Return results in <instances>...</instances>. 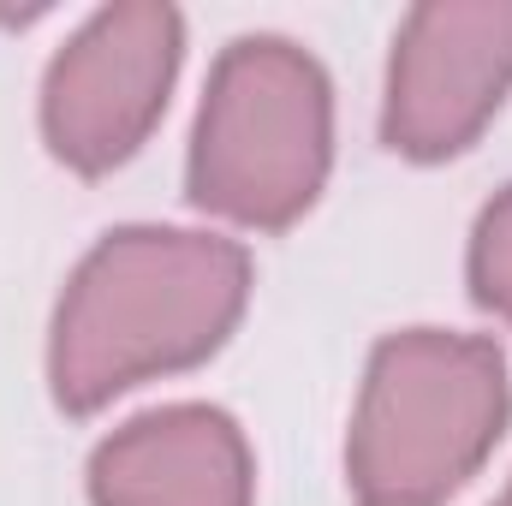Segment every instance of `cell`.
<instances>
[{
  "mask_svg": "<svg viewBox=\"0 0 512 506\" xmlns=\"http://www.w3.org/2000/svg\"><path fill=\"white\" fill-rule=\"evenodd\" d=\"M251 298V256L185 227H120L78 262L48 340V381L72 417L137 381L203 364Z\"/></svg>",
  "mask_w": 512,
  "mask_h": 506,
  "instance_id": "6da1fadb",
  "label": "cell"
},
{
  "mask_svg": "<svg viewBox=\"0 0 512 506\" xmlns=\"http://www.w3.org/2000/svg\"><path fill=\"white\" fill-rule=\"evenodd\" d=\"M507 411V358L495 340L441 328L382 340L346 441L358 506H441L495 453Z\"/></svg>",
  "mask_w": 512,
  "mask_h": 506,
  "instance_id": "7a4b0ae2",
  "label": "cell"
},
{
  "mask_svg": "<svg viewBox=\"0 0 512 506\" xmlns=\"http://www.w3.org/2000/svg\"><path fill=\"white\" fill-rule=\"evenodd\" d=\"M334 161V96L286 36H239L203 90L191 137V203L239 227H292Z\"/></svg>",
  "mask_w": 512,
  "mask_h": 506,
  "instance_id": "3957f363",
  "label": "cell"
},
{
  "mask_svg": "<svg viewBox=\"0 0 512 506\" xmlns=\"http://www.w3.org/2000/svg\"><path fill=\"white\" fill-rule=\"evenodd\" d=\"M185 24L161 0L102 6L48 66L42 78V131L48 149L78 173H108L155 131L173 72H179Z\"/></svg>",
  "mask_w": 512,
  "mask_h": 506,
  "instance_id": "277c9868",
  "label": "cell"
},
{
  "mask_svg": "<svg viewBox=\"0 0 512 506\" xmlns=\"http://www.w3.org/2000/svg\"><path fill=\"white\" fill-rule=\"evenodd\" d=\"M512 90V0H429L393 36L382 137L411 161H447Z\"/></svg>",
  "mask_w": 512,
  "mask_h": 506,
  "instance_id": "5b68a950",
  "label": "cell"
},
{
  "mask_svg": "<svg viewBox=\"0 0 512 506\" xmlns=\"http://www.w3.org/2000/svg\"><path fill=\"white\" fill-rule=\"evenodd\" d=\"M245 429L215 405H161L114 429L90 459L96 506H251Z\"/></svg>",
  "mask_w": 512,
  "mask_h": 506,
  "instance_id": "8992f818",
  "label": "cell"
},
{
  "mask_svg": "<svg viewBox=\"0 0 512 506\" xmlns=\"http://www.w3.org/2000/svg\"><path fill=\"white\" fill-rule=\"evenodd\" d=\"M471 298L512 328V185L483 209L471 233Z\"/></svg>",
  "mask_w": 512,
  "mask_h": 506,
  "instance_id": "52a82bcc",
  "label": "cell"
},
{
  "mask_svg": "<svg viewBox=\"0 0 512 506\" xmlns=\"http://www.w3.org/2000/svg\"><path fill=\"white\" fill-rule=\"evenodd\" d=\"M495 506H512V489H507V495H501V501H495Z\"/></svg>",
  "mask_w": 512,
  "mask_h": 506,
  "instance_id": "ba28073f",
  "label": "cell"
}]
</instances>
